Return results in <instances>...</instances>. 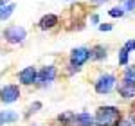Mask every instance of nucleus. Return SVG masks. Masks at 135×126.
<instances>
[{"instance_id":"obj_1","label":"nucleus","mask_w":135,"mask_h":126,"mask_svg":"<svg viewBox=\"0 0 135 126\" xmlns=\"http://www.w3.org/2000/svg\"><path fill=\"white\" fill-rule=\"evenodd\" d=\"M121 119L123 114L117 106H99L94 115V126H112Z\"/></svg>"},{"instance_id":"obj_2","label":"nucleus","mask_w":135,"mask_h":126,"mask_svg":"<svg viewBox=\"0 0 135 126\" xmlns=\"http://www.w3.org/2000/svg\"><path fill=\"white\" fill-rule=\"evenodd\" d=\"M115 76L114 74H101L95 81H94V88H95V92L97 94H110L112 90H114V86H115Z\"/></svg>"},{"instance_id":"obj_3","label":"nucleus","mask_w":135,"mask_h":126,"mask_svg":"<svg viewBox=\"0 0 135 126\" xmlns=\"http://www.w3.org/2000/svg\"><path fill=\"white\" fill-rule=\"evenodd\" d=\"M25 38H27V31H25L22 25H9V27H6V31H4V40L7 43H13V45L22 43Z\"/></svg>"},{"instance_id":"obj_4","label":"nucleus","mask_w":135,"mask_h":126,"mask_svg":"<svg viewBox=\"0 0 135 126\" xmlns=\"http://www.w3.org/2000/svg\"><path fill=\"white\" fill-rule=\"evenodd\" d=\"M58 76V69L54 65H47V67H42L40 70H36V79H34V85H40V86H45V85L52 83Z\"/></svg>"},{"instance_id":"obj_5","label":"nucleus","mask_w":135,"mask_h":126,"mask_svg":"<svg viewBox=\"0 0 135 126\" xmlns=\"http://www.w3.org/2000/svg\"><path fill=\"white\" fill-rule=\"evenodd\" d=\"M18 97H20V86L18 85H6L0 88V101L6 105L18 101Z\"/></svg>"},{"instance_id":"obj_6","label":"nucleus","mask_w":135,"mask_h":126,"mask_svg":"<svg viewBox=\"0 0 135 126\" xmlns=\"http://www.w3.org/2000/svg\"><path fill=\"white\" fill-rule=\"evenodd\" d=\"M90 60V49L88 47H78L70 52V65L74 67H81Z\"/></svg>"},{"instance_id":"obj_7","label":"nucleus","mask_w":135,"mask_h":126,"mask_svg":"<svg viewBox=\"0 0 135 126\" xmlns=\"http://www.w3.org/2000/svg\"><path fill=\"white\" fill-rule=\"evenodd\" d=\"M58 23H60V18H58V14L47 13V14H43L42 18H40V22H38V27H40L42 31H51V29H54Z\"/></svg>"},{"instance_id":"obj_8","label":"nucleus","mask_w":135,"mask_h":126,"mask_svg":"<svg viewBox=\"0 0 135 126\" xmlns=\"http://www.w3.org/2000/svg\"><path fill=\"white\" fill-rule=\"evenodd\" d=\"M34 79H36V67H25L23 70L18 72V81L25 86L34 85Z\"/></svg>"},{"instance_id":"obj_9","label":"nucleus","mask_w":135,"mask_h":126,"mask_svg":"<svg viewBox=\"0 0 135 126\" xmlns=\"http://www.w3.org/2000/svg\"><path fill=\"white\" fill-rule=\"evenodd\" d=\"M117 92L123 97H135V83L128 79H121V83L117 85Z\"/></svg>"},{"instance_id":"obj_10","label":"nucleus","mask_w":135,"mask_h":126,"mask_svg":"<svg viewBox=\"0 0 135 126\" xmlns=\"http://www.w3.org/2000/svg\"><path fill=\"white\" fill-rule=\"evenodd\" d=\"M74 126H94V115L86 112L74 114Z\"/></svg>"},{"instance_id":"obj_11","label":"nucleus","mask_w":135,"mask_h":126,"mask_svg":"<svg viewBox=\"0 0 135 126\" xmlns=\"http://www.w3.org/2000/svg\"><path fill=\"white\" fill-rule=\"evenodd\" d=\"M18 121V114L16 112H11V110H4L0 112V126L2 124H13Z\"/></svg>"},{"instance_id":"obj_12","label":"nucleus","mask_w":135,"mask_h":126,"mask_svg":"<svg viewBox=\"0 0 135 126\" xmlns=\"http://www.w3.org/2000/svg\"><path fill=\"white\" fill-rule=\"evenodd\" d=\"M106 58V47L103 45H94L90 49V60H95V61H101Z\"/></svg>"},{"instance_id":"obj_13","label":"nucleus","mask_w":135,"mask_h":126,"mask_svg":"<svg viewBox=\"0 0 135 126\" xmlns=\"http://www.w3.org/2000/svg\"><path fill=\"white\" fill-rule=\"evenodd\" d=\"M60 126H74V112H63L56 117Z\"/></svg>"},{"instance_id":"obj_14","label":"nucleus","mask_w":135,"mask_h":126,"mask_svg":"<svg viewBox=\"0 0 135 126\" xmlns=\"http://www.w3.org/2000/svg\"><path fill=\"white\" fill-rule=\"evenodd\" d=\"M15 7H16V4H4L0 7V20H7L11 14L15 13Z\"/></svg>"},{"instance_id":"obj_15","label":"nucleus","mask_w":135,"mask_h":126,"mask_svg":"<svg viewBox=\"0 0 135 126\" xmlns=\"http://www.w3.org/2000/svg\"><path fill=\"white\" fill-rule=\"evenodd\" d=\"M119 4H121L119 7H123L124 13L126 11H135V0H121Z\"/></svg>"},{"instance_id":"obj_16","label":"nucleus","mask_w":135,"mask_h":126,"mask_svg":"<svg viewBox=\"0 0 135 126\" xmlns=\"http://www.w3.org/2000/svg\"><path fill=\"white\" fill-rule=\"evenodd\" d=\"M108 14L112 18H121V16H124V9L123 7H112V9L108 11Z\"/></svg>"},{"instance_id":"obj_17","label":"nucleus","mask_w":135,"mask_h":126,"mask_svg":"<svg viewBox=\"0 0 135 126\" xmlns=\"http://www.w3.org/2000/svg\"><path fill=\"white\" fill-rule=\"evenodd\" d=\"M123 79H128V81H133V83H135V67L126 69V70H124V76H123Z\"/></svg>"},{"instance_id":"obj_18","label":"nucleus","mask_w":135,"mask_h":126,"mask_svg":"<svg viewBox=\"0 0 135 126\" xmlns=\"http://www.w3.org/2000/svg\"><path fill=\"white\" fill-rule=\"evenodd\" d=\"M119 65H128V51L124 47L119 51Z\"/></svg>"},{"instance_id":"obj_19","label":"nucleus","mask_w":135,"mask_h":126,"mask_svg":"<svg viewBox=\"0 0 135 126\" xmlns=\"http://www.w3.org/2000/svg\"><path fill=\"white\" fill-rule=\"evenodd\" d=\"M38 108H42V103H40V101H36L34 105H31L29 112H27V115H31V114H34V112H38Z\"/></svg>"},{"instance_id":"obj_20","label":"nucleus","mask_w":135,"mask_h":126,"mask_svg":"<svg viewBox=\"0 0 135 126\" xmlns=\"http://www.w3.org/2000/svg\"><path fill=\"white\" fill-rule=\"evenodd\" d=\"M124 49L130 52V51H135V40H128L126 42V45H124Z\"/></svg>"},{"instance_id":"obj_21","label":"nucleus","mask_w":135,"mask_h":126,"mask_svg":"<svg viewBox=\"0 0 135 126\" xmlns=\"http://www.w3.org/2000/svg\"><path fill=\"white\" fill-rule=\"evenodd\" d=\"M99 31H112V25L110 23H101L99 25Z\"/></svg>"},{"instance_id":"obj_22","label":"nucleus","mask_w":135,"mask_h":126,"mask_svg":"<svg viewBox=\"0 0 135 126\" xmlns=\"http://www.w3.org/2000/svg\"><path fill=\"white\" fill-rule=\"evenodd\" d=\"M104 2H108V0H90L92 6H101V4H104Z\"/></svg>"},{"instance_id":"obj_23","label":"nucleus","mask_w":135,"mask_h":126,"mask_svg":"<svg viewBox=\"0 0 135 126\" xmlns=\"http://www.w3.org/2000/svg\"><path fill=\"white\" fill-rule=\"evenodd\" d=\"M112 126H128V123H123V121H117V123H114Z\"/></svg>"},{"instance_id":"obj_24","label":"nucleus","mask_w":135,"mask_h":126,"mask_svg":"<svg viewBox=\"0 0 135 126\" xmlns=\"http://www.w3.org/2000/svg\"><path fill=\"white\" fill-rule=\"evenodd\" d=\"M4 4H7V0H0V7H2Z\"/></svg>"},{"instance_id":"obj_25","label":"nucleus","mask_w":135,"mask_h":126,"mask_svg":"<svg viewBox=\"0 0 135 126\" xmlns=\"http://www.w3.org/2000/svg\"><path fill=\"white\" fill-rule=\"evenodd\" d=\"M133 123H135V117H133Z\"/></svg>"}]
</instances>
